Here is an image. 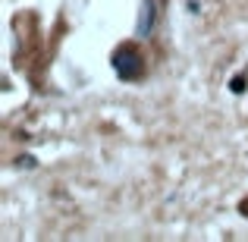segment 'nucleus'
Returning a JSON list of instances; mask_svg holds the SVG:
<instances>
[{
  "mask_svg": "<svg viewBox=\"0 0 248 242\" xmlns=\"http://www.w3.org/2000/svg\"><path fill=\"white\" fill-rule=\"evenodd\" d=\"M113 69H116V76H120V79L135 82L141 73H145V60H141L132 48H120L113 54Z\"/></svg>",
  "mask_w": 248,
  "mask_h": 242,
  "instance_id": "nucleus-1",
  "label": "nucleus"
},
{
  "mask_svg": "<svg viewBox=\"0 0 248 242\" xmlns=\"http://www.w3.org/2000/svg\"><path fill=\"white\" fill-rule=\"evenodd\" d=\"M154 22H157V0H145L139 16V38H151Z\"/></svg>",
  "mask_w": 248,
  "mask_h": 242,
  "instance_id": "nucleus-2",
  "label": "nucleus"
},
{
  "mask_svg": "<svg viewBox=\"0 0 248 242\" xmlns=\"http://www.w3.org/2000/svg\"><path fill=\"white\" fill-rule=\"evenodd\" d=\"M242 214H245V217H248V201H245V205H242Z\"/></svg>",
  "mask_w": 248,
  "mask_h": 242,
  "instance_id": "nucleus-3",
  "label": "nucleus"
}]
</instances>
